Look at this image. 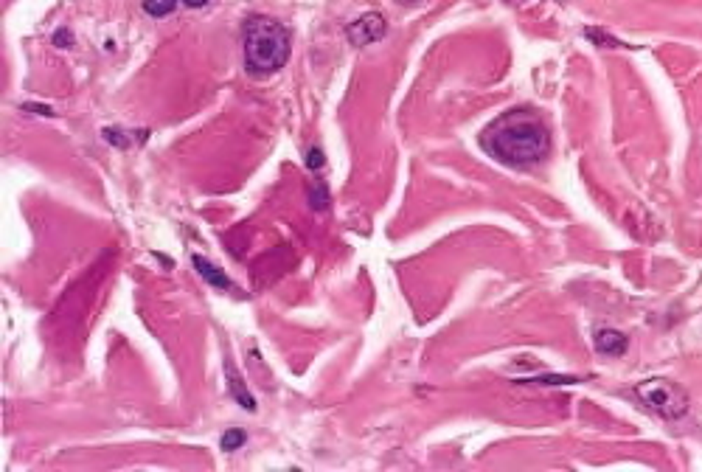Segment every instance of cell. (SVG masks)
Returning a JSON list of instances; mask_svg holds the SVG:
<instances>
[{
    "instance_id": "4",
    "label": "cell",
    "mask_w": 702,
    "mask_h": 472,
    "mask_svg": "<svg viewBox=\"0 0 702 472\" xmlns=\"http://www.w3.org/2000/svg\"><path fill=\"white\" fill-rule=\"evenodd\" d=\"M385 32H388L385 17H382L379 12H365V14H360V17L346 28V37H349L351 45L362 48V45H371V43L382 40Z\"/></svg>"
},
{
    "instance_id": "5",
    "label": "cell",
    "mask_w": 702,
    "mask_h": 472,
    "mask_svg": "<svg viewBox=\"0 0 702 472\" xmlns=\"http://www.w3.org/2000/svg\"><path fill=\"white\" fill-rule=\"evenodd\" d=\"M593 346H596L598 354H604V357H621V354H627V349H629V338L618 329H598L596 338H593Z\"/></svg>"
},
{
    "instance_id": "16",
    "label": "cell",
    "mask_w": 702,
    "mask_h": 472,
    "mask_svg": "<svg viewBox=\"0 0 702 472\" xmlns=\"http://www.w3.org/2000/svg\"><path fill=\"white\" fill-rule=\"evenodd\" d=\"M23 110L28 113V110H34L37 115H54V110L51 107H45V104H23Z\"/></svg>"
},
{
    "instance_id": "13",
    "label": "cell",
    "mask_w": 702,
    "mask_h": 472,
    "mask_svg": "<svg viewBox=\"0 0 702 472\" xmlns=\"http://www.w3.org/2000/svg\"><path fill=\"white\" fill-rule=\"evenodd\" d=\"M104 141H107V143H113V146H121V150H127V146H130L127 132H124V130H113V127H107V130H104Z\"/></svg>"
},
{
    "instance_id": "10",
    "label": "cell",
    "mask_w": 702,
    "mask_h": 472,
    "mask_svg": "<svg viewBox=\"0 0 702 472\" xmlns=\"http://www.w3.org/2000/svg\"><path fill=\"white\" fill-rule=\"evenodd\" d=\"M177 9V0H143V12L149 17H166Z\"/></svg>"
},
{
    "instance_id": "6",
    "label": "cell",
    "mask_w": 702,
    "mask_h": 472,
    "mask_svg": "<svg viewBox=\"0 0 702 472\" xmlns=\"http://www.w3.org/2000/svg\"><path fill=\"white\" fill-rule=\"evenodd\" d=\"M225 374H228V388H231V397L245 408V410H256V399L248 394V388H245V382H242V377H239V371H236V366L228 360L225 363Z\"/></svg>"
},
{
    "instance_id": "17",
    "label": "cell",
    "mask_w": 702,
    "mask_h": 472,
    "mask_svg": "<svg viewBox=\"0 0 702 472\" xmlns=\"http://www.w3.org/2000/svg\"><path fill=\"white\" fill-rule=\"evenodd\" d=\"M183 3H186L189 9H202V6L208 3V0H183Z\"/></svg>"
},
{
    "instance_id": "8",
    "label": "cell",
    "mask_w": 702,
    "mask_h": 472,
    "mask_svg": "<svg viewBox=\"0 0 702 472\" xmlns=\"http://www.w3.org/2000/svg\"><path fill=\"white\" fill-rule=\"evenodd\" d=\"M585 37H587L593 45H598V48H632V45H624L621 40H616L613 34L601 32V28H585Z\"/></svg>"
},
{
    "instance_id": "15",
    "label": "cell",
    "mask_w": 702,
    "mask_h": 472,
    "mask_svg": "<svg viewBox=\"0 0 702 472\" xmlns=\"http://www.w3.org/2000/svg\"><path fill=\"white\" fill-rule=\"evenodd\" d=\"M54 45H59V48H68V45H73V34L68 32V28H59V32L54 34Z\"/></svg>"
},
{
    "instance_id": "1",
    "label": "cell",
    "mask_w": 702,
    "mask_h": 472,
    "mask_svg": "<svg viewBox=\"0 0 702 472\" xmlns=\"http://www.w3.org/2000/svg\"><path fill=\"white\" fill-rule=\"evenodd\" d=\"M483 152L508 169H534L551 152V132L531 107L500 113L480 132Z\"/></svg>"
},
{
    "instance_id": "3",
    "label": "cell",
    "mask_w": 702,
    "mask_h": 472,
    "mask_svg": "<svg viewBox=\"0 0 702 472\" xmlns=\"http://www.w3.org/2000/svg\"><path fill=\"white\" fill-rule=\"evenodd\" d=\"M635 397L640 399V405H644L646 410L657 413L660 419H668V422L683 419L686 413H688V408H691L688 394L677 386V382L660 379V377L637 382V386H635Z\"/></svg>"
},
{
    "instance_id": "18",
    "label": "cell",
    "mask_w": 702,
    "mask_h": 472,
    "mask_svg": "<svg viewBox=\"0 0 702 472\" xmlns=\"http://www.w3.org/2000/svg\"><path fill=\"white\" fill-rule=\"evenodd\" d=\"M399 6H419V3H424V0H396Z\"/></svg>"
},
{
    "instance_id": "2",
    "label": "cell",
    "mask_w": 702,
    "mask_h": 472,
    "mask_svg": "<svg viewBox=\"0 0 702 472\" xmlns=\"http://www.w3.org/2000/svg\"><path fill=\"white\" fill-rule=\"evenodd\" d=\"M242 54H245V65L250 73H276L290 59V32L279 20L253 14L242 28Z\"/></svg>"
},
{
    "instance_id": "11",
    "label": "cell",
    "mask_w": 702,
    "mask_h": 472,
    "mask_svg": "<svg viewBox=\"0 0 702 472\" xmlns=\"http://www.w3.org/2000/svg\"><path fill=\"white\" fill-rule=\"evenodd\" d=\"M309 202H312L315 211H326L329 209V191H326V186H312L309 189Z\"/></svg>"
},
{
    "instance_id": "12",
    "label": "cell",
    "mask_w": 702,
    "mask_h": 472,
    "mask_svg": "<svg viewBox=\"0 0 702 472\" xmlns=\"http://www.w3.org/2000/svg\"><path fill=\"white\" fill-rule=\"evenodd\" d=\"M526 382H539V386H573V382H578V379H576V377L548 374V377H537V379H526Z\"/></svg>"
},
{
    "instance_id": "14",
    "label": "cell",
    "mask_w": 702,
    "mask_h": 472,
    "mask_svg": "<svg viewBox=\"0 0 702 472\" xmlns=\"http://www.w3.org/2000/svg\"><path fill=\"white\" fill-rule=\"evenodd\" d=\"M326 163V158H323V150H318V146H312V150L307 152V166L309 169H320Z\"/></svg>"
},
{
    "instance_id": "9",
    "label": "cell",
    "mask_w": 702,
    "mask_h": 472,
    "mask_svg": "<svg viewBox=\"0 0 702 472\" xmlns=\"http://www.w3.org/2000/svg\"><path fill=\"white\" fill-rule=\"evenodd\" d=\"M248 441V436L242 433L239 427H231V430H225L222 436H220V450H225V453H233V450H239L242 445Z\"/></svg>"
},
{
    "instance_id": "7",
    "label": "cell",
    "mask_w": 702,
    "mask_h": 472,
    "mask_svg": "<svg viewBox=\"0 0 702 472\" xmlns=\"http://www.w3.org/2000/svg\"><path fill=\"white\" fill-rule=\"evenodd\" d=\"M194 261V268H197V273L211 284V287H217V290H231L233 284H231V279L217 268V264H211V261H205L202 256H194L191 259Z\"/></svg>"
}]
</instances>
